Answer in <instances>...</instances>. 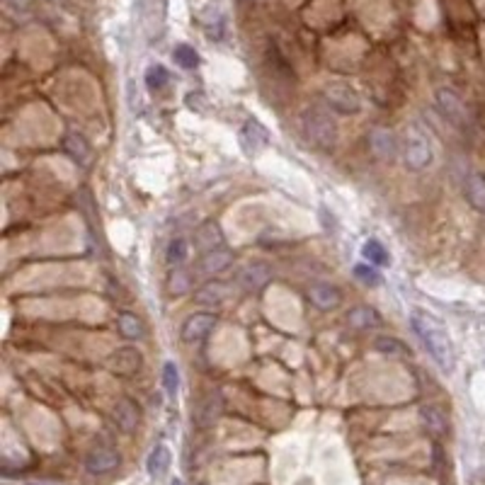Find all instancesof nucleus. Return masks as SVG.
I'll list each match as a JSON object with an SVG mask.
<instances>
[{"label": "nucleus", "mask_w": 485, "mask_h": 485, "mask_svg": "<svg viewBox=\"0 0 485 485\" xmlns=\"http://www.w3.org/2000/svg\"><path fill=\"white\" fill-rule=\"evenodd\" d=\"M272 279V270L267 265H262V262H250V265H245L238 274V282L242 284L245 289H250V292H260V289H265V284Z\"/></svg>", "instance_id": "4468645a"}, {"label": "nucleus", "mask_w": 485, "mask_h": 485, "mask_svg": "<svg viewBox=\"0 0 485 485\" xmlns=\"http://www.w3.org/2000/svg\"><path fill=\"white\" fill-rule=\"evenodd\" d=\"M362 255H364V260H369V265H374V267H386L388 262H391L388 250L383 247V242L376 240V238H369L367 242H364Z\"/></svg>", "instance_id": "4be33fe9"}, {"label": "nucleus", "mask_w": 485, "mask_h": 485, "mask_svg": "<svg viewBox=\"0 0 485 485\" xmlns=\"http://www.w3.org/2000/svg\"><path fill=\"white\" fill-rule=\"evenodd\" d=\"M323 100L337 114H360L362 97L350 83H328L323 88Z\"/></svg>", "instance_id": "20e7f679"}, {"label": "nucleus", "mask_w": 485, "mask_h": 485, "mask_svg": "<svg viewBox=\"0 0 485 485\" xmlns=\"http://www.w3.org/2000/svg\"><path fill=\"white\" fill-rule=\"evenodd\" d=\"M355 277L367 284V287H378L383 282L381 274L374 270V265H355Z\"/></svg>", "instance_id": "c756f323"}, {"label": "nucleus", "mask_w": 485, "mask_h": 485, "mask_svg": "<svg viewBox=\"0 0 485 485\" xmlns=\"http://www.w3.org/2000/svg\"><path fill=\"white\" fill-rule=\"evenodd\" d=\"M172 485H184V483L180 481V478H175V481H172Z\"/></svg>", "instance_id": "2f4dec72"}, {"label": "nucleus", "mask_w": 485, "mask_h": 485, "mask_svg": "<svg viewBox=\"0 0 485 485\" xmlns=\"http://www.w3.org/2000/svg\"><path fill=\"white\" fill-rule=\"evenodd\" d=\"M463 194H466V202L476 212H485V172H471L466 180V187H463Z\"/></svg>", "instance_id": "a211bd4d"}, {"label": "nucleus", "mask_w": 485, "mask_h": 485, "mask_svg": "<svg viewBox=\"0 0 485 485\" xmlns=\"http://www.w3.org/2000/svg\"><path fill=\"white\" fill-rule=\"evenodd\" d=\"M347 323L357 330H369V328H378L383 323L381 313L371 306H355V308L347 313Z\"/></svg>", "instance_id": "f3484780"}, {"label": "nucleus", "mask_w": 485, "mask_h": 485, "mask_svg": "<svg viewBox=\"0 0 485 485\" xmlns=\"http://www.w3.org/2000/svg\"><path fill=\"white\" fill-rule=\"evenodd\" d=\"M233 265V252L226 250V247H216L212 252H204L202 260H199V267H202L204 274H221Z\"/></svg>", "instance_id": "dca6fc26"}, {"label": "nucleus", "mask_w": 485, "mask_h": 485, "mask_svg": "<svg viewBox=\"0 0 485 485\" xmlns=\"http://www.w3.org/2000/svg\"><path fill=\"white\" fill-rule=\"evenodd\" d=\"M146 468L153 478H163L170 468V449L165 444H158L156 449L149 454V461H146Z\"/></svg>", "instance_id": "412c9836"}, {"label": "nucleus", "mask_w": 485, "mask_h": 485, "mask_svg": "<svg viewBox=\"0 0 485 485\" xmlns=\"http://www.w3.org/2000/svg\"><path fill=\"white\" fill-rule=\"evenodd\" d=\"M189 255V242L187 238H182V235H177V238L170 240V245H168L165 250V262L170 267H180L184 260H187Z\"/></svg>", "instance_id": "393cba45"}, {"label": "nucleus", "mask_w": 485, "mask_h": 485, "mask_svg": "<svg viewBox=\"0 0 485 485\" xmlns=\"http://www.w3.org/2000/svg\"><path fill=\"white\" fill-rule=\"evenodd\" d=\"M423 423L432 435H444L446 432V418L439 408L430 405V408H423Z\"/></svg>", "instance_id": "a878e982"}, {"label": "nucleus", "mask_w": 485, "mask_h": 485, "mask_svg": "<svg viewBox=\"0 0 485 485\" xmlns=\"http://www.w3.org/2000/svg\"><path fill=\"white\" fill-rule=\"evenodd\" d=\"M240 144L247 153H255L270 144V131H267L265 124H260L257 119H247L240 129Z\"/></svg>", "instance_id": "f8f14e48"}, {"label": "nucleus", "mask_w": 485, "mask_h": 485, "mask_svg": "<svg viewBox=\"0 0 485 485\" xmlns=\"http://www.w3.org/2000/svg\"><path fill=\"white\" fill-rule=\"evenodd\" d=\"M369 149H371V153L378 160H393L400 153V141L391 129L376 126V129H371V134H369Z\"/></svg>", "instance_id": "1a4fd4ad"}, {"label": "nucleus", "mask_w": 485, "mask_h": 485, "mask_svg": "<svg viewBox=\"0 0 485 485\" xmlns=\"http://www.w3.org/2000/svg\"><path fill=\"white\" fill-rule=\"evenodd\" d=\"M119 466V454L112 446H95L90 454L86 456V468L93 476H102Z\"/></svg>", "instance_id": "9d476101"}, {"label": "nucleus", "mask_w": 485, "mask_h": 485, "mask_svg": "<svg viewBox=\"0 0 485 485\" xmlns=\"http://www.w3.org/2000/svg\"><path fill=\"white\" fill-rule=\"evenodd\" d=\"M216 323H219L216 313H209V310H197V313H192L182 323V330H180L182 342H184V345H199V342H204L209 335H212Z\"/></svg>", "instance_id": "423d86ee"}, {"label": "nucleus", "mask_w": 485, "mask_h": 485, "mask_svg": "<svg viewBox=\"0 0 485 485\" xmlns=\"http://www.w3.org/2000/svg\"><path fill=\"white\" fill-rule=\"evenodd\" d=\"M221 413H224V398H221V393L212 391V393L202 395V398L197 400V408H194V413H192V420L199 430H209V427H214L216 420L221 418Z\"/></svg>", "instance_id": "6e6552de"}, {"label": "nucleus", "mask_w": 485, "mask_h": 485, "mask_svg": "<svg viewBox=\"0 0 485 485\" xmlns=\"http://www.w3.org/2000/svg\"><path fill=\"white\" fill-rule=\"evenodd\" d=\"M376 350H381V352H405L403 345H400L395 337H378V340H376Z\"/></svg>", "instance_id": "7c9ffc66"}, {"label": "nucleus", "mask_w": 485, "mask_h": 485, "mask_svg": "<svg viewBox=\"0 0 485 485\" xmlns=\"http://www.w3.org/2000/svg\"><path fill=\"white\" fill-rule=\"evenodd\" d=\"M410 323H413V330L418 333V337L423 340L425 350L435 357V362L439 364L444 371H451L456 362L454 355V345H451V337L442 328V323L427 310H413L410 315Z\"/></svg>", "instance_id": "f257e3e1"}, {"label": "nucleus", "mask_w": 485, "mask_h": 485, "mask_svg": "<svg viewBox=\"0 0 485 485\" xmlns=\"http://www.w3.org/2000/svg\"><path fill=\"white\" fill-rule=\"evenodd\" d=\"M32 485H41V483H32Z\"/></svg>", "instance_id": "473e14b6"}, {"label": "nucleus", "mask_w": 485, "mask_h": 485, "mask_svg": "<svg viewBox=\"0 0 485 485\" xmlns=\"http://www.w3.org/2000/svg\"><path fill=\"white\" fill-rule=\"evenodd\" d=\"M435 100H437V107H439V112L444 114L446 121H451V124L458 126V129H466L468 121H471V117H468V107H466V102L451 90V88H439V90L435 93Z\"/></svg>", "instance_id": "39448f33"}, {"label": "nucleus", "mask_w": 485, "mask_h": 485, "mask_svg": "<svg viewBox=\"0 0 485 485\" xmlns=\"http://www.w3.org/2000/svg\"><path fill=\"white\" fill-rule=\"evenodd\" d=\"M308 299L315 308L320 310H335L337 306L342 303V292L335 287V284H328V282H318L308 289Z\"/></svg>", "instance_id": "9b49d317"}, {"label": "nucleus", "mask_w": 485, "mask_h": 485, "mask_svg": "<svg viewBox=\"0 0 485 485\" xmlns=\"http://www.w3.org/2000/svg\"><path fill=\"white\" fill-rule=\"evenodd\" d=\"M139 420H141V410L131 398H121L114 405V423H117L121 432H134L139 427Z\"/></svg>", "instance_id": "2eb2a0df"}, {"label": "nucleus", "mask_w": 485, "mask_h": 485, "mask_svg": "<svg viewBox=\"0 0 485 485\" xmlns=\"http://www.w3.org/2000/svg\"><path fill=\"white\" fill-rule=\"evenodd\" d=\"M170 83V73L165 71V66H151L149 71H146V86L151 88V90H163V88Z\"/></svg>", "instance_id": "cd10ccee"}, {"label": "nucleus", "mask_w": 485, "mask_h": 485, "mask_svg": "<svg viewBox=\"0 0 485 485\" xmlns=\"http://www.w3.org/2000/svg\"><path fill=\"white\" fill-rule=\"evenodd\" d=\"M301 126L306 139L320 151H333L337 146V121L328 109L323 107H306L301 114Z\"/></svg>", "instance_id": "f03ea898"}, {"label": "nucleus", "mask_w": 485, "mask_h": 485, "mask_svg": "<svg viewBox=\"0 0 485 485\" xmlns=\"http://www.w3.org/2000/svg\"><path fill=\"white\" fill-rule=\"evenodd\" d=\"M163 386L170 395H175L180 388V371H177L175 362H165V367H163Z\"/></svg>", "instance_id": "c85d7f7f"}, {"label": "nucleus", "mask_w": 485, "mask_h": 485, "mask_svg": "<svg viewBox=\"0 0 485 485\" xmlns=\"http://www.w3.org/2000/svg\"><path fill=\"white\" fill-rule=\"evenodd\" d=\"M231 296V289L224 282H207L202 289L194 292V301L202 306H221Z\"/></svg>", "instance_id": "6ab92c4d"}, {"label": "nucleus", "mask_w": 485, "mask_h": 485, "mask_svg": "<svg viewBox=\"0 0 485 485\" xmlns=\"http://www.w3.org/2000/svg\"><path fill=\"white\" fill-rule=\"evenodd\" d=\"M107 367L112 374L119 376H131L144 369V352L139 347H119L107 357Z\"/></svg>", "instance_id": "0eeeda50"}, {"label": "nucleus", "mask_w": 485, "mask_h": 485, "mask_svg": "<svg viewBox=\"0 0 485 485\" xmlns=\"http://www.w3.org/2000/svg\"><path fill=\"white\" fill-rule=\"evenodd\" d=\"M63 149H66V153L78 163V165H88V163H90V158H93L90 144L86 141V136L76 134V131L63 139Z\"/></svg>", "instance_id": "aec40b11"}, {"label": "nucleus", "mask_w": 485, "mask_h": 485, "mask_svg": "<svg viewBox=\"0 0 485 485\" xmlns=\"http://www.w3.org/2000/svg\"><path fill=\"white\" fill-rule=\"evenodd\" d=\"M189 289H192V274L187 270H182V267H172L170 277H168V292H170L172 296H182Z\"/></svg>", "instance_id": "b1692460"}, {"label": "nucleus", "mask_w": 485, "mask_h": 485, "mask_svg": "<svg viewBox=\"0 0 485 485\" xmlns=\"http://www.w3.org/2000/svg\"><path fill=\"white\" fill-rule=\"evenodd\" d=\"M224 231H221V226L216 224V221H207V224H202L199 226L197 231H194V247L197 250H202V255L204 252H212L216 250V247H221L224 245Z\"/></svg>", "instance_id": "ddd939ff"}, {"label": "nucleus", "mask_w": 485, "mask_h": 485, "mask_svg": "<svg viewBox=\"0 0 485 485\" xmlns=\"http://www.w3.org/2000/svg\"><path fill=\"white\" fill-rule=\"evenodd\" d=\"M117 328L126 340H139V337H144V333H146L141 318L134 313H121L117 318Z\"/></svg>", "instance_id": "5701e85b"}, {"label": "nucleus", "mask_w": 485, "mask_h": 485, "mask_svg": "<svg viewBox=\"0 0 485 485\" xmlns=\"http://www.w3.org/2000/svg\"><path fill=\"white\" fill-rule=\"evenodd\" d=\"M172 59H175V63L180 68H197V63H199V54L194 51V46H189V44H177L175 49H172Z\"/></svg>", "instance_id": "bb28decb"}, {"label": "nucleus", "mask_w": 485, "mask_h": 485, "mask_svg": "<svg viewBox=\"0 0 485 485\" xmlns=\"http://www.w3.org/2000/svg\"><path fill=\"white\" fill-rule=\"evenodd\" d=\"M400 153H403L405 168L413 172L425 170V168H430L432 160H435V149H432L430 136H427L418 124H408L403 129Z\"/></svg>", "instance_id": "7ed1b4c3"}]
</instances>
